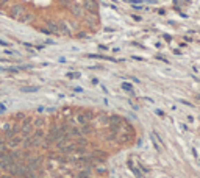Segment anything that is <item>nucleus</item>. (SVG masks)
<instances>
[{"instance_id":"obj_1","label":"nucleus","mask_w":200,"mask_h":178,"mask_svg":"<svg viewBox=\"0 0 200 178\" xmlns=\"http://www.w3.org/2000/svg\"><path fill=\"white\" fill-rule=\"evenodd\" d=\"M35 131V127H33V119L31 117H25L22 122H20V134L22 138H27V136H31Z\"/></svg>"},{"instance_id":"obj_2","label":"nucleus","mask_w":200,"mask_h":178,"mask_svg":"<svg viewBox=\"0 0 200 178\" xmlns=\"http://www.w3.org/2000/svg\"><path fill=\"white\" fill-rule=\"evenodd\" d=\"M14 164H16V159L8 153V155H5L3 158H0V170H3V172L8 173Z\"/></svg>"},{"instance_id":"obj_3","label":"nucleus","mask_w":200,"mask_h":178,"mask_svg":"<svg viewBox=\"0 0 200 178\" xmlns=\"http://www.w3.org/2000/svg\"><path fill=\"white\" fill-rule=\"evenodd\" d=\"M27 9H25V6L22 5V3H14V5H11L9 6V13H8V16L11 17V19H14V20H17V17L20 16V14H24Z\"/></svg>"},{"instance_id":"obj_4","label":"nucleus","mask_w":200,"mask_h":178,"mask_svg":"<svg viewBox=\"0 0 200 178\" xmlns=\"http://www.w3.org/2000/svg\"><path fill=\"white\" fill-rule=\"evenodd\" d=\"M83 8H85V11H88V13H89V14L97 16L99 3H97V0H83Z\"/></svg>"},{"instance_id":"obj_5","label":"nucleus","mask_w":200,"mask_h":178,"mask_svg":"<svg viewBox=\"0 0 200 178\" xmlns=\"http://www.w3.org/2000/svg\"><path fill=\"white\" fill-rule=\"evenodd\" d=\"M45 27L52 31L53 36H61V28H60V22H58V20H52V19H49V20L45 22Z\"/></svg>"},{"instance_id":"obj_6","label":"nucleus","mask_w":200,"mask_h":178,"mask_svg":"<svg viewBox=\"0 0 200 178\" xmlns=\"http://www.w3.org/2000/svg\"><path fill=\"white\" fill-rule=\"evenodd\" d=\"M22 141H24L22 136L16 134V136H13L11 139H8V141H6V145H8V148H9V150H16V148L22 144Z\"/></svg>"},{"instance_id":"obj_7","label":"nucleus","mask_w":200,"mask_h":178,"mask_svg":"<svg viewBox=\"0 0 200 178\" xmlns=\"http://www.w3.org/2000/svg\"><path fill=\"white\" fill-rule=\"evenodd\" d=\"M133 141V133H119L116 142L117 144H128Z\"/></svg>"},{"instance_id":"obj_8","label":"nucleus","mask_w":200,"mask_h":178,"mask_svg":"<svg viewBox=\"0 0 200 178\" xmlns=\"http://www.w3.org/2000/svg\"><path fill=\"white\" fill-rule=\"evenodd\" d=\"M33 19H35L33 13H30V11H25L24 14H20V16L17 17V22H19V24H28V22H31Z\"/></svg>"},{"instance_id":"obj_9","label":"nucleus","mask_w":200,"mask_h":178,"mask_svg":"<svg viewBox=\"0 0 200 178\" xmlns=\"http://www.w3.org/2000/svg\"><path fill=\"white\" fill-rule=\"evenodd\" d=\"M69 9H71V13L75 17H82L83 16V9H82V6H80L78 3H71Z\"/></svg>"},{"instance_id":"obj_10","label":"nucleus","mask_w":200,"mask_h":178,"mask_svg":"<svg viewBox=\"0 0 200 178\" xmlns=\"http://www.w3.org/2000/svg\"><path fill=\"white\" fill-rule=\"evenodd\" d=\"M80 131H82V136H88L91 133H94V127H92V124H85V125H80Z\"/></svg>"},{"instance_id":"obj_11","label":"nucleus","mask_w":200,"mask_h":178,"mask_svg":"<svg viewBox=\"0 0 200 178\" xmlns=\"http://www.w3.org/2000/svg\"><path fill=\"white\" fill-rule=\"evenodd\" d=\"M86 58H94V60H106V61H113V63H117L114 58L105 56V55H86Z\"/></svg>"},{"instance_id":"obj_12","label":"nucleus","mask_w":200,"mask_h":178,"mask_svg":"<svg viewBox=\"0 0 200 178\" xmlns=\"http://www.w3.org/2000/svg\"><path fill=\"white\" fill-rule=\"evenodd\" d=\"M128 167L131 169V172H133V173H135V176H136V178H141V176H142V173L139 172V169H138V167L135 166V162H133L131 159L128 161Z\"/></svg>"},{"instance_id":"obj_13","label":"nucleus","mask_w":200,"mask_h":178,"mask_svg":"<svg viewBox=\"0 0 200 178\" xmlns=\"http://www.w3.org/2000/svg\"><path fill=\"white\" fill-rule=\"evenodd\" d=\"M45 125V120L42 119V117H36V119H33V127L35 128H42Z\"/></svg>"},{"instance_id":"obj_14","label":"nucleus","mask_w":200,"mask_h":178,"mask_svg":"<svg viewBox=\"0 0 200 178\" xmlns=\"http://www.w3.org/2000/svg\"><path fill=\"white\" fill-rule=\"evenodd\" d=\"M74 178H92L91 170H80L77 175H74Z\"/></svg>"},{"instance_id":"obj_15","label":"nucleus","mask_w":200,"mask_h":178,"mask_svg":"<svg viewBox=\"0 0 200 178\" xmlns=\"http://www.w3.org/2000/svg\"><path fill=\"white\" fill-rule=\"evenodd\" d=\"M83 117H85L88 122H91L92 119L96 117V113H94V111H89V109H88V111H85V113H83Z\"/></svg>"},{"instance_id":"obj_16","label":"nucleus","mask_w":200,"mask_h":178,"mask_svg":"<svg viewBox=\"0 0 200 178\" xmlns=\"http://www.w3.org/2000/svg\"><path fill=\"white\" fill-rule=\"evenodd\" d=\"M5 55H9V56H22V55L19 53V52H14V50H9V49H5V52H3Z\"/></svg>"},{"instance_id":"obj_17","label":"nucleus","mask_w":200,"mask_h":178,"mask_svg":"<svg viewBox=\"0 0 200 178\" xmlns=\"http://www.w3.org/2000/svg\"><path fill=\"white\" fill-rule=\"evenodd\" d=\"M121 88L124 91H128V92H133V85L131 83H127V81H124V83L121 85Z\"/></svg>"},{"instance_id":"obj_18","label":"nucleus","mask_w":200,"mask_h":178,"mask_svg":"<svg viewBox=\"0 0 200 178\" xmlns=\"http://www.w3.org/2000/svg\"><path fill=\"white\" fill-rule=\"evenodd\" d=\"M56 2L60 3V6H63V8H69L71 6V0H56Z\"/></svg>"},{"instance_id":"obj_19","label":"nucleus","mask_w":200,"mask_h":178,"mask_svg":"<svg viewBox=\"0 0 200 178\" xmlns=\"http://www.w3.org/2000/svg\"><path fill=\"white\" fill-rule=\"evenodd\" d=\"M22 92H36L39 91V86H33V88H20Z\"/></svg>"},{"instance_id":"obj_20","label":"nucleus","mask_w":200,"mask_h":178,"mask_svg":"<svg viewBox=\"0 0 200 178\" xmlns=\"http://www.w3.org/2000/svg\"><path fill=\"white\" fill-rule=\"evenodd\" d=\"M80 77H82V74H78V72H67V78H71V80H75Z\"/></svg>"},{"instance_id":"obj_21","label":"nucleus","mask_w":200,"mask_h":178,"mask_svg":"<svg viewBox=\"0 0 200 178\" xmlns=\"http://www.w3.org/2000/svg\"><path fill=\"white\" fill-rule=\"evenodd\" d=\"M39 31L44 33V35H49V36H53V35H52V31L47 28V27H41V28H39Z\"/></svg>"},{"instance_id":"obj_22","label":"nucleus","mask_w":200,"mask_h":178,"mask_svg":"<svg viewBox=\"0 0 200 178\" xmlns=\"http://www.w3.org/2000/svg\"><path fill=\"white\" fill-rule=\"evenodd\" d=\"M0 45H2V47H11L13 44H11V42H8V41H3V39H0Z\"/></svg>"},{"instance_id":"obj_23","label":"nucleus","mask_w":200,"mask_h":178,"mask_svg":"<svg viewBox=\"0 0 200 178\" xmlns=\"http://www.w3.org/2000/svg\"><path fill=\"white\" fill-rule=\"evenodd\" d=\"M155 58H156L158 61H163V63H169V61H167V60H166L164 56H161V55H156V56H155Z\"/></svg>"},{"instance_id":"obj_24","label":"nucleus","mask_w":200,"mask_h":178,"mask_svg":"<svg viewBox=\"0 0 200 178\" xmlns=\"http://www.w3.org/2000/svg\"><path fill=\"white\" fill-rule=\"evenodd\" d=\"M3 144H6V138L3 136V133L0 134V145H3Z\"/></svg>"},{"instance_id":"obj_25","label":"nucleus","mask_w":200,"mask_h":178,"mask_svg":"<svg viewBox=\"0 0 200 178\" xmlns=\"http://www.w3.org/2000/svg\"><path fill=\"white\" fill-rule=\"evenodd\" d=\"M131 45H133V47H138V49H144V45H142V44H139V42H135V41L131 42Z\"/></svg>"},{"instance_id":"obj_26","label":"nucleus","mask_w":200,"mask_h":178,"mask_svg":"<svg viewBox=\"0 0 200 178\" xmlns=\"http://www.w3.org/2000/svg\"><path fill=\"white\" fill-rule=\"evenodd\" d=\"M131 19H135V20H138V22H141L142 19L139 17V16H136V14H131Z\"/></svg>"},{"instance_id":"obj_27","label":"nucleus","mask_w":200,"mask_h":178,"mask_svg":"<svg viewBox=\"0 0 200 178\" xmlns=\"http://www.w3.org/2000/svg\"><path fill=\"white\" fill-rule=\"evenodd\" d=\"M77 38H83V39H86V38H88V35H86V33H78V35H77Z\"/></svg>"},{"instance_id":"obj_28","label":"nucleus","mask_w":200,"mask_h":178,"mask_svg":"<svg viewBox=\"0 0 200 178\" xmlns=\"http://www.w3.org/2000/svg\"><path fill=\"white\" fill-rule=\"evenodd\" d=\"M99 49H100L102 52H106V50H108V47H106V45H102V44L99 45Z\"/></svg>"},{"instance_id":"obj_29","label":"nucleus","mask_w":200,"mask_h":178,"mask_svg":"<svg viewBox=\"0 0 200 178\" xmlns=\"http://www.w3.org/2000/svg\"><path fill=\"white\" fill-rule=\"evenodd\" d=\"M163 36H164V39H166V41H169V42L172 41V36H170V35H163Z\"/></svg>"},{"instance_id":"obj_30","label":"nucleus","mask_w":200,"mask_h":178,"mask_svg":"<svg viewBox=\"0 0 200 178\" xmlns=\"http://www.w3.org/2000/svg\"><path fill=\"white\" fill-rule=\"evenodd\" d=\"M164 13H166V11H164V9H161V8L158 9V14H159V16H164Z\"/></svg>"},{"instance_id":"obj_31","label":"nucleus","mask_w":200,"mask_h":178,"mask_svg":"<svg viewBox=\"0 0 200 178\" xmlns=\"http://www.w3.org/2000/svg\"><path fill=\"white\" fill-rule=\"evenodd\" d=\"M91 83H92V85H99V80H97V78H92Z\"/></svg>"},{"instance_id":"obj_32","label":"nucleus","mask_w":200,"mask_h":178,"mask_svg":"<svg viewBox=\"0 0 200 178\" xmlns=\"http://www.w3.org/2000/svg\"><path fill=\"white\" fill-rule=\"evenodd\" d=\"M131 60H136V61H144L141 56H131Z\"/></svg>"},{"instance_id":"obj_33","label":"nucleus","mask_w":200,"mask_h":178,"mask_svg":"<svg viewBox=\"0 0 200 178\" xmlns=\"http://www.w3.org/2000/svg\"><path fill=\"white\" fill-rule=\"evenodd\" d=\"M5 109H6L5 105H0V113H5Z\"/></svg>"},{"instance_id":"obj_34","label":"nucleus","mask_w":200,"mask_h":178,"mask_svg":"<svg viewBox=\"0 0 200 178\" xmlns=\"http://www.w3.org/2000/svg\"><path fill=\"white\" fill-rule=\"evenodd\" d=\"M156 114H158V116H164V113L161 111V109H156Z\"/></svg>"},{"instance_id":"obj_35","label":"nucleus","mask_w":200,"mask_h":178,"mask_svg":"<svg viewBox=\"0 0 200 178\" xmlns=\"http://www.w3.org/2000/svg\"><path fill=\"white\" fill-rule=\"evenodd\" d=\"M122 2H130V0H122Z\"/></svg>"},{"instance_id":"obj_36","label":"nucleus","mask_w":200,"mask_h":178,"mask_svg":"<svg viewBox=\"0 0 200 178\" xmlns=\"http://www.w3.org/2000/svg\"><path fill=\"white\" fill-rule=\"evenodd\" d=\"M111 2H117V0H111Z\"/></svg>"}]
</instances>
